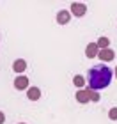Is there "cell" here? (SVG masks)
Masks as SVG:
<instances>
[{"instance_id": "obj_1", "label": "cell", "mask_w": 117, "mask_h": 124, "mask_svg": "<svg viewBox=\"0 0 117 124\" xmlns=\"http://www.w3.org/2000/svg\"><path fill=\"white\" fill-rule=\"evenodd\" d=\"M112 69L105 64H99L96 67H92L89 71V87L94 89V91H101V89H107L112 82Z\"/></svg>"}, {"instance_id": "obj_2", "label": "cell", "mask_w": 117, "mask_h": 124, "mask_svg": "<svg viewBox=\"0 0 117 124\" xmlns=\"http://www.w3.org/2000/svg\"><path fill=\"white\" fill-rule=\"evenodd\" d=\"M71 13H73V16L82 18V16L87 13V5L82 4V2H73V4H71Z\"/></svg>"}, {"instance_id": "obj_3", "label": "cell", "mask_w": 117, "mask_h": 124, "mask_svg": "<svg viewBox=\"0 0 117 124\" xmlns=\"http://www.w3.org/2000/svg\"><path fill=\"white\" fill-rule=\"evenodd\" d=\"M14 87L16 91H25V89H29V76H16L14 78Z\"/></svg>"}, {"instance_id": "obj_4", "label": "cell", "mask_w": 117, "mask_h": 124, "mask_svg": "<svg viewBox=\"0 0 117 124\" xmlns=\"http://www.w3.org/2000/svg\"><path fill=\"white\" fill-rule=\"evenodd\" d=\"M98 59L101 60V62H110V60H114V59H115V53H114V50H112V48H107V50H99V55H98Z\"/></svg>"}, {"instance_id": "obj_5", "label": "cell", "mask_w": 117, "mask_h": 124, "mask_svg": "<svg viewBox=\"0 0 117 124\" xmlns=\"http://www.w3.org/2000/svg\"><path fill=\"white\" fill-rule=\"evenodd\" d=\"M85 55L87 59H94L99 55V48H98V43H89L87 48H85Z\"/></svg>"}, {"instance_id": "obj_6", "label": "cell", "mask_w": 117, "mask_h": 124, "mask_svg": "<svg viewBox=\"0 0 117 124\" xmlns=\"http://www.w3.org/2000/svg\"><path fill=\"white\" fill-rule=\"evenodd\" d=\"M71 20V11H59L57 13V23L59 25H66Z\"/></svg>"}, {"instance_id": "obj_7", "label": "cell", "mask_w": 117, "mask_h": 124, "mask_svg": "<svg viewBox=\"0 0 117 124\" xmlns=\"http://www.w3.org/2000/svg\"><path fill=\"white\" fill-rule=\"evenodd\" d=\"M75 98H76L78 103H82V105H85V103H89V101H91V98H89V91H87V89H85V91H78Z\"/></svg>"}, {"instance_id": "obj_8", "label": "cell", "mask_w": 117, "mask_h": 124, "mask_svg": "<svg viewBox=\"0 0 117 124\" xmlns=\"http://www.w3.org/2000/svg\"><path fill=\"white\" fill-rule=\"evenodd\" d=\"M25 69H27V62L23 59H18V60L13 62V71L14 73H23Z\"/></svg>"}, {"instance_id": "obj_9", "label": "cell", "mask_w": 117, "mask_h": 124, "mask_svg": "<svg viewBox=\"0 0 117 124\" xmlns=\"http://www.w3.org/2000/svg\"><path fill=\"white\" fill-rule=\"evenodd\" d=\"M27 98H29L30 101H37L39 98H41V91H39L37 87H30L29 91H27Z\"/></svg>"}, {"instance_id": "obj_10", "label": "cell", "mask_w": 117, "mask_h": 124, "mask_svg": "<svg viewBox=\"0 0 117 124\" xmlns=\"http://www.w3.org/2000/svg\"><path fill=\"white\" fill-rule=\"evenodd\" d=\"M110 46V39L108 37H99L98 39V48L99 50H107Z\"/></svg>"}, {"instance_id": "obj_11", "label": "cell", "mask_w": 117, "mask_h": 124, "mask_svg": "<svg viewBox=\"0 0 117 124\" xmlns=\"http://www.w3.org/2000/svg\"><path fill=\"white\" fill-rule=\"evenodd\" d=\"M73 83H75V87H78V89H82L83 85H85V78H83L82 75H76V76L73 78Z\"/></svg>"}, {"instance_id": "obj_12", "label": "cell", "mask_w": 117, "mask_h": 124, "mask_svg": "<svg viewBox=\"0 0 117 124\" xmlns=\"http://www.w3.org/2000/svg\"><path fill=\"white\" fill-rule=\"evenodd\" d=\"M87 91H89V98H91V101L98 103V101H99V92H98V91H94V89H91V87H89Z\"/></svg>"}, {"instance_id": "obj_13", "label": "cell", "mask_w": 117, "mask_h": 124, "mask_svg": "<svg viewBox=\"0 0 117 124\" xmlns=\"http://www.w3.org/2000/svg\"><path fill=\"white\" fill-rule=\"evenodd\" d=\"M108 119L110 121H117V108H110L108 110Z\"/></svg>"}, {"instance_id": "obj_14", "label": "cell", "mask_w": 117, "mask_h": 124, "mask_svg": "<svg viewBox=\"0 0 117 124\" xmlns=\"http://www.w3.org/2000/svg\"><path fill=\"white\" fill-rule=\"evenodd\" d=\"M4 122H5V115L0 112V124H4Z\"/></svg>"}, {"instance_id": "obj_15", "label": "cell", "mask_w": 117, "mask_h": 124, "mask_svg": "<svg viewBox=\"0 0 117 124\" xmlns=\"http://www.w3.org/2000/svg\"><path fill=\"white\" fill-rule=\"evenodd\" d=\"M115 78H117V67H115Z\"/></svg>"}, {"instance_id": "obj_16", "label": "cell", "mask_w": 117, "mask_h": 124, "mask_svg": "<svg viewBox=\"0 0 117 124\" xmlns=\"http://www.w3.org/2000/svg\"><path fill=\"white\" fill-rule=\"evenodd\" d=\"M21 124H25V122H21Z\"/></svg>"}]
</instances>
